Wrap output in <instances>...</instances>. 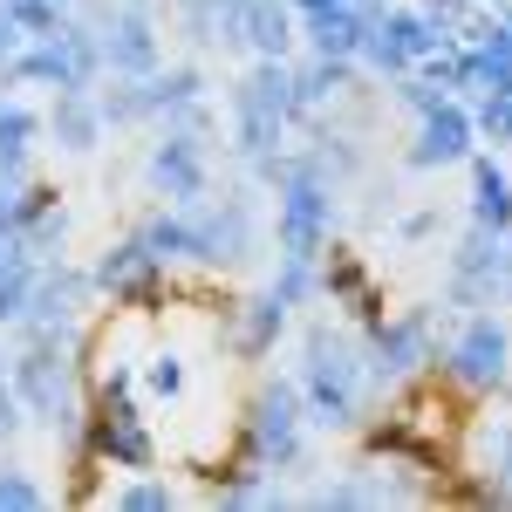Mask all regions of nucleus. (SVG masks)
<instances>
[{
    "label": "nucleus",
    "mask_w": 512,
    "mask_h": 512,
    "mask_svg": "<svg viewBox=\"0 0 512 512\" xmlns=\"http://www.w3.org/2000/svg\"><path fill=\"white\" fill-rule=\"evenodd\" d=\"M301 403H308V424L321 431H355L362 410H369V362H362V335L335 328V321H308L301 328Z\"/></svg>",
    "instance_id": "obj_1"
},
{
    "label": "nucleus",
    "mask_w": 512,
    "mask_h": 512,
    "mask_svg": "<svg viewBox=\"0 0 512 512\" xmlns=\"http://www.w3.org/2000/svg\"><path fill=\"white\" fill-rule=\"evenodd\" d=\"M226 110H233L239 164L253 171L260 158H274L287 144V130H294V62L287 55H253L246 76L233 82V96H226Z\"/></svg>",
    "instance_id": "obj_2"
},
{
    "label": "nucleus",
    "mask_w": 512,
    "mask_h": 512,
    "mask_svg": "<svg viewBox=\"0 0 512 512\" xmlns=\"http://www.w3.org/2000/svg\"><path fill=\"white\" fill-rule=\"evenodd\" d=\"M239 451H246L260 472H301V465H308V403H301V383H294V376L260 383V396L246 403Z\"/></svg>",
    "instance_id": "obj_3"
},
{
    "label": "nucleus",
    "mask_w": 512,
    "mask_h": 512,
    "mask_svg": "<svg viewBox=\"0 0 512 512\" xmlns=\"http://www.w3.org/2000/svg\"><path fill=\"white\" fill-rule=\"evenodd\" d=\"M0 82H14V89H48V96H62V89H96L103 82V41L96 28H62V35H41V41H21L7 62H0Z\"/></svg>",
    "instance_id": "obj_4"
},
{
    "label": "nucleus",
    "mask_w": 512,
    "mask_h": 512,
    "mask_svg": "<svg viewBox=\"0 0 512 512\" xmlns=\"http://www.w3.org/2000/svg\"><path fill=\"white\" fill-rule=\"evenodd\" d=\"M437 376H444L458 396L506 390V376H512V335H506V321L485 315V308H472V315L444 335V349H437Z\"/></svg>",
    "instance_id": "obj_5"
},
{
    "label": "nucleus",
    "mask_w": 512,
    "mask_h": 512,
    "mask_svg": "<svg viewBox=\"0 0 512 512\" xmlns=\"http://www.w3.org/2000/svg\"><path fill=\"white\" fill-rule=\"evenodd\" d=\"M355 335H362V362H369V390H396V383H417L424 369H437L431 308L376 315V321H362Z\"/></svg>",
    "instance_id": "obj_6"
},
{
    "label": "nucleus",
    "mask_w": 512,
    "mask_h": 512,
    "mask_svg": "<svg viewBox=\"0 0 512 512\" xmlns=\"http://www.w3.org/2000/svg\"><path fill=\"white\" fill-rule=\"evenodd\" d=\"M96 301V280L69 267V260H41L35 294H28V315L14 321L21 342H55V349H82V315Z\"/></svg>",
    "instance_id": "obj_7"
},
{
    "label": "nucleus",
    "mask_w": 512,
    "mask_h": 512,
    "mask_svg": "<svg viewBox=\"0 0 512 512\" xmlns=\"http://www.w3.org/2000/svg\"><path fill=\"white\" fill-rule=\"evenodd\" d=\"M512 287V239L492 226H465L451 246V267H444V308H492Z\"/></svg>",
    "instance_id": "obj_8"
},
{
    "label": "nucleus",
    "mask_w": 512,
    "mask_h": 512,
    "mask_svg": "<svg viewBox=\"0 0 512 512\" xmlns=\"http://www.w3.org/2000/svg\"><path fill=\"white\" fill-rule=\"evenodd\" d=\"M198 226V267H253L260 260V198L253 192H226V198H198L185 205Z\"/></svg>",
    "instance_id": "obj_9"
},
{
    "label": "nucleus",
    "mask_w": 512,
    "mask_h": 512,
    "mask_svg": "<svg viewBox=\"0 0 512 512\" xmlns=\"http://www.w3.org/2000/svg\"><path fill=\"white\" fill-rule=\"evenodd\" d=\"M328 233H335V185L301 171L274 192V246L280 260H321L328 253Z\"/></svg>",
    "instance_id": "obj_10"
},
{
    "label": "nucleus",
    "mask_w": 512,
    "mask_h": 512,
    "mask_svg": "<svg viewBox=\"0 0 512 512\" xmlns=\"http://www.w3.org/2000/svg\"><path fill=\"white\" fill-rule=\"evenodd\" d=\"M7 383L21 396V410L55 424L69 403H82V383H76V349H55V342H21L7 355Z\"/></svg>",
    "instance_id": "obj_11"
},
{
    "label": "nucleus",
    "mask_w": 512,
    "mask_h": 512,
    "mask_svg": "<svg viewBox=\"0 0 512 512\" xmlns=\"http://www.w3.org/2000/svg\"><path fill=\"white\" fill-rule=\"evenodd\" d=\"M89 458L110 465V472H151V465H158V437H151V424H144L137 396L89 403Z\"/></svg>",
    "instance_id": "obj_12"
},
{
    "label": "nucleus",
    "mask_w": 512,
    "mask_h": 512,
    "mask_svg": "<svg viewBox=\"0 0 512 512\" xmlns=\"http://www.w3.org/2000/svg\"><path fill=\"white\" fill-rule=\"evenodd\" d=\"M144 185L164 198V205H198L212 192V158H205V137H185V130H158L151 158H144Z\"/></svg>",
    "instance_id": "obj_13"
},
{
    "label": "nucleus",
    "mask_w": 512,
    "mask_h": 512,
    "mask_svg": "<svg viewBox=\"0 0 512 512\" xmlns=\"http://www.w3.org/2000/svg\"><path fill=\"white\" fill-rule=\"evenodd\" d=\"M472 151H478L472 103H465V96H444L437 110H424V117H417V137H410L403 164H410V171H458Z\"/></svg>",
    "instance_id": "obj_14"
},
{
    "label": "nucleus",
    "mask_w": 512,
    "mask_h": 512,
    "mask_svg": "<svg viewBox=\"0 0 512 512\" xmlns=\"http://www.w3.org/2000/svg\"><path fill=\"white\" fill-rule=\"evenodd\" d=\"M96 41H103V76H151L164 62V21L144 7H123V0L96 28Z\"/></svg>",
    "instance_id": "obj_15"
},
{
    "label": "nucleus",
    "mask_w": 512,
    "mask_h": 512,
    "mask_svg": "<svg viewBox=\"0 0 512 512\" xmlns=\"http://www.w3.org/2000/svg\"><path fill=\"white\" fill-rule=\"evenodd\" d=\"M164 274H171V267H164L151 246H144V233L110 239V246L96 253V267H89L96 294H110V301H137V308H144V301L164 287Z\"/></svg>",
    "instance_id": "obj_16"
},
{
    "label": "nucleus",
    "mask_w": 512,
    "mask_h": 512,
    "mask_svg": "<svg viewBox=\"0 0 512 512\" xmlns=\"http://www.w3.org/2000/svg\"><path fill=\"white\" fill-rule=\"evenodd\" d=\"M294 62V123L321 117V110H335L342 96H355L362 89V69H355L349 55H287Z\"/></svg>",
    "instance_id": "obj_17"
},
{
    "label": "nucleus",
    "mask_w": 512,
    "mask_h": 512,
    "mask_svg": "<svg viewBox=\"0 0 512 512\" xmlns=\"http://www.w3.org/2000/svg\"><path fill=\"white\" fill-rule=\"evenodd\" d=\"M321 301L349 308L355 328H362V321H376V315H390V308H383V287L369 280L362 253H349V246H328V253H321Z\"/></svg>",
    "instance_id": "obj_18"
},
{
    "label": "nucleus",
    "mask_w": 512,
    "mask_h": 512,
    "mask_svg": "<svg viewBox=\"0 0 512 512\" xmlns=\"http://www.w3.org/2000/svg\"><path fill=\"white\" fill-rule=\"evenodd\" d=\"M164 14L178 21V35H185L192 55H212V48H239L246 0H164Z\"/></svg>",
    "instance_id": "obj_19"
},
{
    "label": "nucleus",
    "mask_w": 512,
    "mask_h": 512,
    "mask_svg": "<svg viewBox=\"0 0 512 512\" xmlns=\"http://www.w3.org/2000/svg\"><path fill=\"white\" fill-rule=\"evenodd\" d=\"M376 14H383V0H342V7H321L301 21V48H315V55H349L362 48V35L376 28Z\"/></svg>",
    "instance_id": "obj_20"
},
{
    "label": "nucleus",
    "mask_w": 512,
    "mask_h": 512,
    "mask_svg": "<svg viewBox=\"0 0 512 512\" xmlns=\"http://www.w3.org/2000/svg\"><path fill=\"white\" fill-rule=\"evenodd\" d=\"M41 123H48V137H55V151H69V158H89V151L110 137V123L96 110V89H62V96L41 110Z\"/></svg>",
    "instance_id": "obj_21"
},
{
    "label": "nucleus",
    "mask_w": 512,
    "mask_h": 512,
    "mask_svg": "<svg viewBox=\"0 0 512 512\" xmlns=\"http://www.w3.org/2000/svg\"><path fill=\"white\" fill-rule=\"evenodd\" d=\"M48 137L35 103L21 96H0V185H28L35 178V144Z\"/></svg>",
    "instance_id": "obj_22"
},
{
    "label": "nucleus",
    "mask_w": 512,
    "mask_h": 512,
    "mask_svg": "<svg viewBox=\"0 0 512 512\" xmlns=\"http://www.w3.org/2000/svg\"><path fill=\"white\" fill-rule=\"evenodd\" d=\"M458 171L472 178V226L506 233V226H512V171L499 164V151H485V144H478V151L458 164Z\"/></svg>",
    "instance_id": "obj_23"
},
{
    "label": "nucleus",
    "mask_w": 512,
    "mask_h": 512,
    "mask_svg": "<svg viewBox=\"0 0 512 512\" xmlns=\"http://www.w3.org/2000/svg\"><path fill=\"white\" fill-rule=\"evenodd\" d=\"M287 321H294V308L280 301L274 287H260V294L233 315V355H239V362H260V355L287 335Z\"/></svg>",
    "instance_id": "obj_24"
},
{
    "label": "nucleus",
    "mask_w": 512,
    "mask_h": 512,
    "mask_svg": "<svg viewBox=\"0 0 512 512\" xmlns=\"http://www.w3.org/2000/svg\"><path fill=\"white\" fill-rule=\"evenodd\" d=\"M294 41H301V14L287 0H246L239 48H253V55H294Z\"/></svg>",
    "instance_id": "obj_25"
},
{
    "label": "nucleus",
    "mask_w": 512,
    "mask_h": 512,
    "mask_svg": "<svg viewBox=\"0 0 512 512\" xmlns=\"http://www.w3.org/2000/svg\"><path fill=\"white\" fill-rule=\"evenodd\" d=\"M472 444L485 451V458H478V485H472V499L512 506V424H506V417H499V424H478Z\"/></svg>",
    "instance_id": "obj_26"
},
{
    "label": "nucleus",
    "mask_w": 512,
    "mask_h": 512,
    "mask_svg": "<svg viewBox=\"0 0 512 512\" xmlns=\"http://www.w3.org/2000/svg\"><path fill=\"white\" fill-rule=\"evenodd\" d=\"M137 233H144V246L158 253L164 267H198V226H192V212H185V205H164V212H151Z\"/></svg>",
    "instance_id": "obj_27"
},
{
    "label": "nucleus",
    "mask_w": 512,
    "mask_h": 512,
    "mask_svg": "<svg viewBox=\"0 0 512 512\" xmlns=\"http://www.w3.org/2000/svg\"><path fill=\"white\" fill-rule=\"evenodd\" d=\"M103 82H110V89H96V110H103V123H110V130H130V123H158L144 76H103Z\"/></svg>",
    "instance_id": "obj_28"
},
{
    "label": "nucleus",
    "mask_w": 512,
    "mask_h": 512,
    "mask_svg": "<svg viewBox=\"0 0 512 512\" xmlns=\"http://www.w3.org/2000/svg\"><path fill=\"white\" fill-rule=\"evenodd\" d=\"M144 89H151V110H178V103H198V96H205V89H212V76H205V62H171V69H151V76H144Z\"/></svg>",
    "instance_id": "obj_29"
},
{
    "label": "nucleus",
    "mask_w": 512,
    "mask_h": 512,
    "mask_svg": "<svg viewBox=\"0 0 512 512\" xmlns=\"http://www.w3.org/2000/svg\"><path fill=\"white\" fill-rule=\"evenodd\" d=\"M185 383H192V369H185V349H171V342L144 349V362H137V390H144V396H158V403H178V396H185Z\"/></svg>",
    "instance_id": "obj_30"
},
{
    "label": "nucleus",
    "mask_w": 512,
    "mask_h": 512,
    "mask_svg": "<svg viewBox=\"0 0 512 512\" xmlns=\"http://www.w3.org/2000/svg\"><path fill=\"white\" fill-rule=\"evenodd\" d=\"M35 274H41V260L28 253V239L0 260V328H14V321L28 315V294H35Z\"/></svg>",
    "instance_id": "obj_31"
},
{
    "label": "nucleus",
    "mask_w": 512,
    "mask_h": 512,
    "mask_svg": "<svg viewBox=\"0 0 512 512\" xmlns=\"http://www.w3.org/2000/svg\"><path fill=\"white\" fill-rule=\"evenodd\" d=\"M0 7L21 28V41H41V35H62L69 28V0H0Z\"/></svg>",
    "instance_id": "obj_32"
},
{
    "label": "nucleus",
    "mask_w": 512,
    "mask_h": 512,
    "mask_svg": "<svg viewBox=\"0 0 512 512\" xmlns=\"http://www.w3.org/2000/svg\"><path fill=\"white\" fill-rule=\"evenodd\" d=\"M110 506H117V512H171V506H178V492H171L164 478H151V472H130V485L110 492Z\"/></svg>",
    "instance_id": "obj_33"
},
{
    "label": "nucleus",
    "mask_w": 512,
    "mask_h": 512,
    "mask_svg": "<svg viewBox=\"0 0 512 512\" xmlns=\"http://www.w3.org/2000/svg\"><path fill=\"white\" fill-rule=\"evenodd\" d=\"M472 123H478V144L512 151V89L506 96H472Z\"/></svg>",
    "instance_id": "obj_34"
},
{
    "label": "nucleus",
    "mask_w": 512,
    "mask_h": 512,
    "mask_svg": "<svg viewBox=\"0 0 512 512\" xmlns=\"http://www.w3.org/2000/svg\"><path fill=\"white\" fill-rule=\"evenodd\" d=\"M274 294L287 301V308H308V301H321V260H280Z\"/></svg>",
    "instance_id": "obj_35"
},
{
    "label": "nucleus",
    "mask_w": 512,
    "mask_h": 512,
    "mask_svg": "<svg viewBox=\"0 0 512 512\" xmlns=\"http://www.w3.org/2000/svg\"><path fill=\"white\" fill-rule=\"evenodd\" d=\"M390 103H396V110H410V117H424V110L444 103V89H437L424 69H403V76H390Z\"/></svg>",
    "instance_id": "obj_36"
},
{
    "label": "nucleus",
    "mask_w": 512,
    "mask_h": 512,
    "mask_svg": "<svg viewBox=\"0 0 512 512\" xmlns=\"http://www.w3.org/2000/svg\"><path fill=\"white\" fill-rule=\"evenodd\" d=\"M48 506V485L28 478L21 465H0V512H41Z\"/></svg>",
    "instance_id": "obj_37"
},
{
    "label": "nucleus",
    "mask_w": 512,
    "mask_h": 512,
    "mask_svg": "<svg viewBox=\"0 0 512 512\" xmlns=\"http://www.w3.org/2000/svg\"><path fill=\"white\" fill-rule=\"evenodd\" d=\"M431 233H437V212H410V219L396 226V239H410V246H417V239H431Z\"/></svg>",
    "instance_id": "obj_38"
},
{
    "label": "nucleus",
    "mask_w": 512,
    "mask_h": 512,
    "mask_svg": "<svg viewBox=\"0 0 512 512\" xmlns=\"http://www.w3.org/2000/svg\"><path fill=\"white\" fill-rule=\"evenodd\" d=\"M14 48H21V28H14V21H7V7H0V62H7Z\"/></svg>",
    "instance_id": "obj_39"
},
{
    "label": "nucleus",
    "mask_w": 512,
    "mask_h": 512,
    "mask_svg": "<svg viewBox=\"0 0 512 512\" xmlns=\"http://www.w3.org/2000/svg\"><path fill=\"white\" fill-rule=\"evenodd\" d=\"M287 7H294V14L308 21V14H321V7H342V0H287Z\"/></svg>",
    "instance_id": "obj_40"
},
{
    "label": "nucleus",
    "mask_w": 512,
    "mask_h": 512,
    "mask_svg": "<svg viewBox=\"0 0 512 512\" xmlns=\"http://www.w3.org/2000/svg\"><path fill=\"white\" fill-rule=\"evenodd\" d=\"M14 246H21V233H0V260H7V253H14Z\"/></svg>",
    "instance_id": "obj_41"
}]
</instances>
